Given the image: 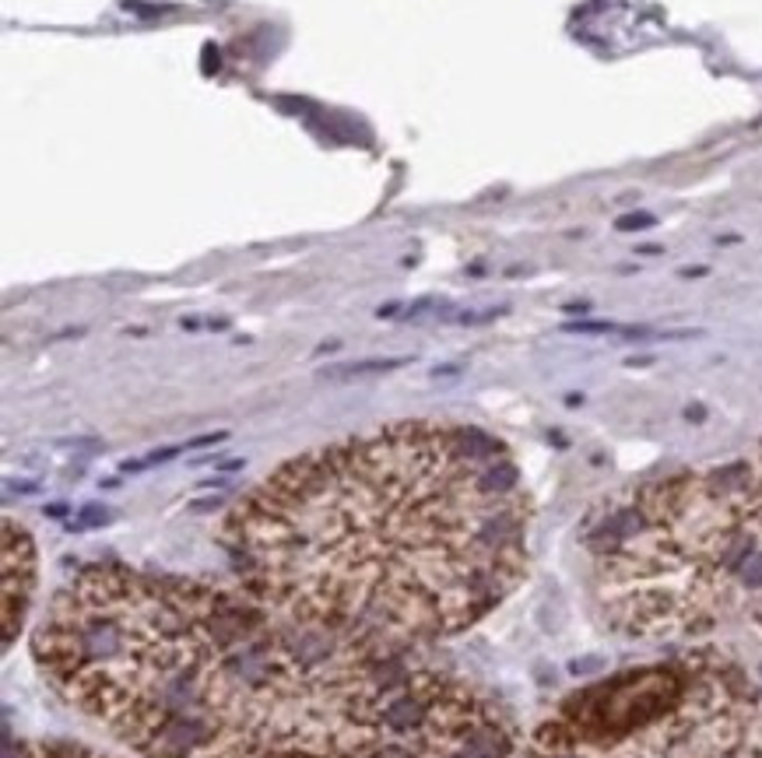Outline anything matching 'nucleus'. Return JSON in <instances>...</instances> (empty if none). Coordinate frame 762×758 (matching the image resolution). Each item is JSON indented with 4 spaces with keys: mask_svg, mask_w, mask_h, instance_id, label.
<instances>
[{
    "mask_svg": "<svg viewBox=\"0 0 762 758\" xmlns=\"http://www.w3.org/2000/svg\"><path fill=\"white\" fill-rule=\"evenodd\" d=\"M408 358H377V362H359V366H334V369H327L324 376H331V379H344V376H366V373H386V369H397V366H404Z\"/></svg>",
    "mask_w": 762,
    "mask_h": 758,
    "instance_id": "6",
    "label": "nucleus"
},
{
    "mask_svg": "<svg viewBox=\"0 0 762 758\" xmlns=\"http://www.w3.org/2000/svg\"><path fill=\"white\" fill-rule=\"evenodd\" d=\"M530 499L475 425L394 422L306 450L222 523L242 583L337 639L419 653L468 632L527 572Z\"/></svg>",
    "mask_w": 762,
    "mask_h": 758,
    "instance_id": "1",
    "label": "nucleus"
},
{
    "mask_svg": "<svg viewBox=\"0 0 762 758\" xmlns=\"http://www.w3.org/2000/svg\"><path fill=\"white\" fill-rule=\"evenodd\" d=\"M331 639L242 583L96 562L49 597L32 657L60 699L144 758H278Z\"/></svg>",
    "mask_w": 762,
    "mask_h": 758,
    "instance_id": "2",
    "label": "nucleus"
},
{
    "mask_svg": "<svg viewBox=\"0 0 762 758\" xmlns=\"http://www.w3.org/2000/svg\"><path fill=\"white\" fill-rule=\"evenodd\" d=\"M583 544L612 632L647 643L710 632L762 594V446L625 492Z\"/></svg>",
    "mask_w": 762,
    "mask_h": 758,
    "instance_id": "3",
    "label": "nucleus"
},
{
    "mask_svg": "<svg viewBox=\"0 0 762 758\" xmlns=\"http://www.w3.org/2000/svg\"><path fill=\"white\" fill-rule=\"evenodd\" d=\"M36 594V544L29 530L11 517L4 520V650L14 646V636L29 615Z\"/></svg>",
    "mask_w": 762,
    "mask_h": 758,
    "instance_id": "5",
    "label": "nucleus"
},
{
    "mask_svg": "<svg viewBox=\"0 0 762 758\" xmlns=\"http://www.w3.org/2000/svg\"><path fill=\"white\" fill-rule=\"evenodd\" d=\"M678 692L605 737L538 730L530 758H762V688L716 653H685Z\"/></svg>",
    "mask_w": 762,
    "mask_h": 758,
    "instance_id": "4",
    "label": "nucleus"
},
{
    "mask_svg": "<svg viewBox=\"0 0 762 758\" xmlns=\"http://www.w3.org/2000/svg\"><path fill=\"white\" fill-rule=\"evenodd\" d=\"M643 225H654V218H650V215H629V218H622L619 222L622 232H629V229H643Z\"/></svg>",
    "mask_w": 762,
    "mask_h": 758,
    "instance_id": "9",
    "label": "nucleus"
},
{
    "mask_svg": "<svg viewBox=\"0 0 762 758\" xmlns=\"http://www.w3.org/2000/svg\"><path fill=\"white\" fill-rule=\"evenodd\" d=\"M601 667H605V661H601V657H590V661H572L570 663L572 674H597Z\"/></svg>",
    "mask_w": 762,
    "mask_h": 758,
    "instance_id": "8",
    "label": "nucleus"
},
{
    "mask_svg": "<svg viewBox=\"0 0 762 758\" xmlns=\"http://www.w3.org/2000/svg\"><path fill=\"white\" fill-rule=\"evenodd\" d=\"M109 523V510L106 506H85L78 513V520H71V530H89V526H102Z\"/></svg>",
    "mask_w": 762,
    "mask_h": 758,
    "instance_id": "7",
    "label": "nucleus"
},
{
    "mask_svg": "<svg viewBox=\"0 0 762 758\" xmlns=\"http://www.w3.org/2000/svg\"><path fill=\"white\" fill-rule=\"evenodd\" d=\"M752 618L759 621V628H762V594L756 597V601H752Z\"/></svg>",
    "mask_w": 762,
    "mask_h": 758,
    "instance_id": "10",
    "label": "nucleus"
}]
</instances>
